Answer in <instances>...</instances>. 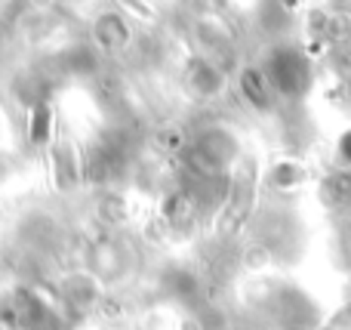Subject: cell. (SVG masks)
Wrapping results in <instances>:
<instances>
[{
  "label": "cell",
  "instance_id": "cell-1",
  "mask_svg": "<svg viewBox=\"0 0 351 330\" xmlns=\"http://www.w3.org/2000/svg\"><path fill=\"white\" fill-rule=\"evenodd\" d=\"M262 68L280 102H299L315 86V62L299 43H271L268 53L262 56Z\"/></svg>",
  "mask_w": 351,
  "mask_h": 330
},
{
  "label": "cell",
  "instance_id": "cell-2",
  "mask_svg": "<svg viewBox=\"0 0 351 330\" xmlns=\"http://www.w3.org/2000/svg\"><path fill=\"white\" fill-rule=\"evenodd\" d=\"M234 90H237V96H241V102L259 117L274 115V108L280 105V99L274 96L271 84H268V78H265L262 62H243V65L237 68Z\"/></svg>",
  "mask_w": 351,
  "mask_h": 330
},
{
  "label": "cell",
  "instance_id": "cell-3",
  "mask_svg": "<svg viewBox=\"0 0 351 330\" xmlns=\"http://www.w3.org/2000/svg\"><path fill=\"white\" fill-rule=\"evenodd\" d=\"M225 84H228V80H225V71L213 59H206V56H194V59L188 62V68H185V86L197 99H216V96H222Z\"/></svg>",
  "mask_w": 351,
  "mask_h": 330
},
{
  "label": "cell",
  "instance_id": "cell-4",
  "mask_svg": "<svg viewBox=\"0 0 351 330\" xmlns=\"http://www.w3.org/2000/svg\"><path fill=\"white\" fill-rule=\"evenodd\" d=\"M93 40L105 53H123L130 47V40H133V28H130V22L121 12H102L93 22Z\"/></svg>",
  "mask_w": 351,
  "mask_h": 330
},
{
  "label": "cell",
  "instance_id": "cell-5",
  "mask_svg": "<svg viewBox=\"0 0 351 330\" xmlns=\"http://www.w3.org/2000/svg\"><path fill=\"white\" fill-rule=\"evenodd\" d=\"M265 189L274 195H296L305 182H308V170L302 161L296 158H278L271 167L265 170Z\"/></svg>",
  "mask_w": 351,
  "mask_h": 330
},
{
  "label": "cell",
  "instance_id": "cell-6",
  "mask_svg": "<svg viewBox=\"0 0 351 330\" xmlns=\"http://www.w3.org/2000/svg\"><path fill=\"white\" fill-rule=\"evenodd\" d=\"M56 136V105L53 99H43V102L31 105L28 108V127H25V139L31 148H49Z\"/></svg>",
  "mask_w": 351,
  "mask_h": 330
},
{
  "label": "cell",
  "instance_id": "cell-7",
  "mask_svg": "<svg viewBox=\"0 0 351 330\" xmlns=\"http://www.w3.org/2000/svg\"><path fill=\"white\" fill-rule=\"evenodd\" d=\"M321 198L336 210H348L351 204V173L336 167L327 179L321 182Z\"/></svg>",
  "mask_w": 351,
  "mask_h": 330
},
{
  "label": "cell",
  "instance_id": "cell-8",
  "mask_svg": "<svg viewBox=\"0 0 351 330\" xmlns=\"http://www.w3.org/2000/svg\"><path fill=\"white\" fill-rule=\"evenodd\" d=\"M333 161L339 170H348L351 173V123L348 127L339 130V136H336L333 142Z\"/></svg>",
  "mask_w": 351,
  "mask_h": 330
}]
</instances>
